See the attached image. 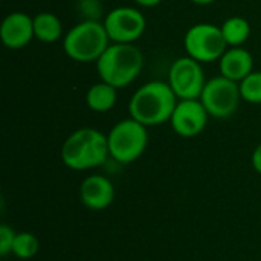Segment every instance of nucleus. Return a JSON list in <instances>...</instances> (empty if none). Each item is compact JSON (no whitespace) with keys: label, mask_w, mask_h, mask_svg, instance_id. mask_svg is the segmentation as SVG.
<instances>
[{"label":"nucleus","mask_w":261,"mask_h":261,"mask_svg":"<svg viewBox=\"0 0 261 261\" xmlns=\"http://www.w3.org/2000/svg\"><path fill=\"white\" fill-rule=\"evenodd\" d=\"M80 200L87 210H107L115 200V187L106 176L90 174L80 185Z\"/></svg>","instance_id":"f8f14e48"},{"label":"nucleus","mask_w":261,"mask_h":261,"mask_svg":"<svg viewBox=\"0 0 261 261\" xmlns=\"http://www.w3.org/2000/svg\"><path fill=\"white\" fill-rule=\"evenodd\" d=\"M109 158L107 135L92 127L75 130L61 145V161L73 171L98 168L104 165Z\"/></svg>","instance_id":"f03ea898"},{"label":"nucleus","mask_w":261,"mask_h":261,"mask_svg":"<svg viewBox=\"0 0 261 261\" xmlns=\"http://www.w3.org/2000/svg\"><path fill=\"white\" fill-rule=\"evenodd\" d=\"M193 2L194 5H200V6H206V5H211V3H216L217 0H190Z\"/></svg>","instance_id":"5701e85b"},{"label":"nucleus","mask_w":261,"mask_h":261,"mask_svg":"<svg viewBox=\"0 0 261 261\" xmlns=\"http://www.w3.org/2000/svg\"><path fill=\"white\" fill-rule=\"evenodd\" d=\"M78 9L83 15V20H99L102 15V5L99 0H80Z\"/></svg>","instance_id":"6ab92c4d"},{"label":"nucleus","mask_w":261,"mask_h":261,"mask_svg":"<svg viewBox=\"0 0 261 261\" xmlns=\"http://www.w3.org/2000/svg\"><path fill=\"white\" fill-rule=\"evenodd\" d=\"M110 158L121 164L128 165L136 162L147 150L148 127L142 125L133 118L116 122L107 133Z\"/></svg>","instance_id":"39448f33"},{"label":"nucleus","mask_w":261,"mask_h":261,"mask_svg":"<svg viewBox=\"0 0 261 261\" xmlns=\"http://www.w3.org/2000/svg\"><path fill=\"white\" fill-rule=\"evenodd\" d=\"M144 54L136 44L110 43L96 61L99 78L119 89L128 87L142 72Z\"/></svg>","instance_id":"7ed1b4c3"},{"label":"nucleus","mask_w":261,"mask_h":261,"mask_svg":"<svg viewBox=\"0 0 261 261\" xmlns=\"http://www.w3.org/2000/svg\"><path fill=\"white\" fill-rule=\"evenodd\" d=\"M208 112L200 99H179L170 124L180 138H196L208 125Z\"/></svg>","instance_id":"9d476101"},{"label":"nucleus","mask_w":261,"mask_h":261,"mask_svg":"<svg viewBox=\"0 0 261 261\" xmlns=\"http://www.w3.org/2000/svg\"><path fill=\"white\" fill-rule=\"evenodd\" d=\"M110 43L104 23L99 20H81L63 37L66 55L76 63H96Z\"/></svg>","instance_id":"20e7f679"},{"label":"nucleus","mask_w":261,"mask_h":261,"mask_svg":"<svg viewBox=\"0 0 261 261\" xmlns=\"http://www.w3.org/2000/svg\"><path fill=\"white\" fill-rule=\"evenodd\" d=\"M184 47L188 57L203 64L219 61L228 49V44L220 26L214 23H197L187 31Z\"/></svg>","instance_id":"423d86ee"},{"label":"nucleus","mask_w":261,"mask_h":261,"mask_svg":"<svg viewBox=\"0 0 261 261\" xmlns=\"http://www.w3.org/2000/svg\"><path fill=\"white\" fill-rule=\"evenodd\" d=\"M34 34L41 43H57L63 37V23L54 12H38L34 15Z\"/></svg>","instance_id":"2eb2a0df"},{"label":"nucleus","mask_w":261,"mask_h":261,"mask_svg":"<svg viewBox=\"0 0 261 261\" xmlns=\"http://www.w3.org/2000/svg\"><path fill=\"white\" fill-rule=\"evenodd\" d=\"M40 251V242L35 234L32 232H17L14 246H12V255L18 260H31L34 258Z\"/></svg>","instance_id":"f3484780"},{"label":"nucleus","mask_w":261,"mask_h":261,"mask_svg":"<svg viewBox=\"0 0 261 261\" xmlns=\"http://www.w3.org/2000/svg\"><path fill=\"white\" fill-rule=\"evenodd\" d=\"M220 28H222V32H223V37H225L228 47L243 46L251 35L249 21L240 15H232V17L226 18L220 24Z\"/></svg>","instance_id":"dca6fc26"},{"label":"nucleus","mask_w":261,"mask_h":261,"mask_svg":"<svg viewBox=\"0 0 261 261\" xmlns=\"http://www.w3.org/2000/svg\"><path fill=\"white\" fill-rule=\"evenodd\" d=\"M242 99L249 104H261V70L251 72L239 83Z\"/></svg>","instance_id":"a211bd4d"},{"label":"nucleus","mask_w":261,"mask_h":261,"mask_svg":"<svg viewBox=\"0 0 261 261\" xmlns=\"http://www.w3.org/2000/svg\"><path fill=\"white\" fill-rule=\"evenodd\" d=\"M251 164H252V168L261 174V144H258L254 151H252V156H251Z\"/></svg>","instance_id":"412c9836"},{"label":"nucleus","mask_w":261,"mask_h":261,"mask_svg":"<svg viewBox=\"0 0 261 261\" xmlns=\"http://www.w3.org/2000/svg\"><path fill=\"white\" fill-rule=\"evenodd\" d=\"M138 6H142V8H154L158 6L162 0H133Z\"/></svg>","instance_id":"4be33fe9"},{"label":"nucleus","mask_w":261,"mask_h":261,"mask_svg":"<svg viewBox=\"0 0 261 261\" xmlns=\"http://www.w3.org/2000/svg\"><path fill=\"white\" fill-rule=\"evenodd\" d=\"M118 99V89L106 81L95 83L89 87L86 93V104L92 112L106 113L112 110Z\"/></svg>","instance_id":"4468645a"},{"label":"nucleus","mask_w":261,"mask_h":261,"mask_svg":"<svg viewBox=\"0 0 261 261\" xmlns=\"http://www.w3.org/2000/svg\"><path fill=\"white\" fill-rule=\"evenodd\" d=\"M17 232L6 223L0 225V255L2 257H8L9 254H12V246L15 242Z\"/></svg>","instance_id":"aec40b11"},{"label":"nucleus","mask_w":261,"mask_h":261,"mask_svg":"<svg viewBox=\"0 0 261 261\" xmlns=\"http://www.w3.org/2000/svg\"><path fill=\"white\" fill-rule=\"evenodd\" d=\"M0 38L2 43L12 50L23 49L35 38L34 34V17L26 12L14 11L9 12L0 26Z\"/></svg>","instance_id":"9b49d317"},{"label":"nucleus","mask_w":261,"mask_h":261,"mask_svg":"<svg viewBox=\"0 0 261 261\" xmlns=\"http://www.w3.org/2000/svg\"><path fill=\"white\" fill-rule=\"evenodd\" d=\"M177 96L168 81H148L142 84L128 101V115L145 127L170 122Z\"/></svg>","instance_id":"f257e3e1"},{"label":"nucleus","mask_w":261,"mask_h":261,"mask_svg":"<svg viewBox=\"0 0 261 261\" xmlns=\"http://www.w3.org/2000/svg\"><path fill=\"white\" fill-rule=\"evenodd\" d=\"M102 23L112 43L135 44L147 29L145 15L133 6L113 8L106 14Z\"/></svg>","instance_id":"1a4fd4ad"},{"label":"nucleus","mask_w":261,"mask_h":261,"mask_svg":"<svg viewBox=\"0 0 261 261\" xmlns=\"http://www.w3.org/2000/svg\"><path fill=\"white\" fill-rule=\"evenodd\" d=\"M219 70L220 75L240 83L245 80L251 72H254V57L252 54L245 49L243 46L228 47L222 58L219 60Z\"/></svg>","instance_id":"ddd939ff"},{"label":"nucleus","mask_w":261,"mask_h":261,"mask_svg":"<svg viewBox=\"0 0 261 261\" xmlns=\"http://www.w3.org/2000/svg\"><path fill=\"white\" fill-rule=\"evenodd\" d=\"M199 99L211 118L226 119L237 112L242 101L239 83L223 75L213 76L206 81Z\"/></svg>","instance_id":"0eeeda50"},{"label":"nucleus","mask_w":261,"mask_h":261,"mask_svg":"<svg viewBox=\"0 0 261 261\" xmlns=\"http://www.w3.org/2000/svg\"><path fill=\"white\" fill-rule=\"evenodd\" d=\"M167 81L177 99H199L208 80L205 78L202 63L185 55L171 63Z\"/></svg>","instance_id":"6e6552de"}]
</instances>
